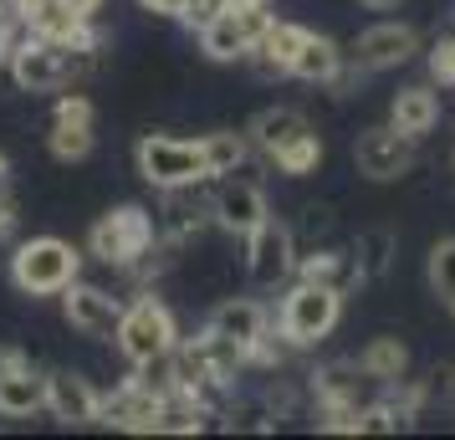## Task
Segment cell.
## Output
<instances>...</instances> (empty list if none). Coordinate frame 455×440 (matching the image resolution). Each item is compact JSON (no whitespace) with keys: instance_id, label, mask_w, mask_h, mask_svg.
I'll return each instance as SVG.
<instances>
[{"instance_id":"32","label":"cell","mask_w":455,"mask_h":440,"mask_svg":"<svg viewBox=\"0 0 455 440\" xmlns=\"http://www.w3.org/2000/svg\"><path fill=\"white\" fill-rule=\"evenodd\" d=\"M430 83L455 87V36H440V42L430 46Z\"/></svg>"},{"instance_id":"2","label":"cell","mask_w":455,"mask_h":440,"mask_svg":"<svg viewBox=\"0 0 455 440\" xmlns=\"http://www.w3.org/2000/svg\"><path fill=\"white\" fill-rule=\"evenodd\" d=\"M154 241H159V220H154V210H144V205H113V210H103V215L92 220V231H87V252L98 256L103 267L128 272V267L154 246Z\"/></svg>"},{"instance_id":"39","label":"cell","mask_w":455,"mask_h":440,"mask_svg":"<svg viewBox=\"0 0 455 440\" xmlns=\"http://www.w3.org/2000/svg\"><path fill=\"white\" fill-rule=\"evenodd\" d=\"M67 5H72L77 16H98V11H103L108 0H67Z\"/></svg>"},{"instance_id":"9","label":"cell","mask_w":455,"mask_h":440,"mask_svg":"<svg viewBox=\"0 0 455 440\" xmlns=\"http://www.w3.org/2000/svg\"><path fill=\"white\" fill-rule=\"evenodd\" d=\"M414 144H419V139L399 133L394 124L369 128V133H358V144H353V164H358V174H363V180L384 185V180H399V174H410Z\"/></svg>"},{"instance_id":"11","label":"cell","mask_w":455,"mask_h":440,"mask_svg":"<svg viewBox=\"0 0 455 440\" xmlns=\"http://www.w3.org/2000/svg\"><path fill=\"white\" fill-rule=\"evenodd\" d=\"M210 180H195V185H180V189H164V220H159V236H164L174 252H185L195 236L215 226V215H210Z\"/></svg>"},{"instance_id":"33","label":"cell","mask_w":455,"mask_h":440,"mask_svg":"<svg viewBox=\"0 0 455 440\" xmlns=\"http://www.w3.org/2000/svg\"><path fill=\"white\" fill-rule=\"evenodd\" d=\"M226 5H230V0H185V16H180V21H185L189 31H205Z\"/></svg>"},{"instance_id":"35","label":"cell","mask_w":455,"mask_h":440,"mask_svg":"<svg viewBox=\"0 0 455 440\" xmlns=\"http://www.w3.org/2000/svg\"><path fill=\"white\" fill-rule=\"evenodd\" d=\"M317 430H328V436H358V410H317Z\"/></svg>"},{"instance_id":"15","label":"cell","mask_w":455,"mask_h":440,"mask_svg":"<svg viewBox=\"0 0 455 440\" xmlns=\"http://www.w3.org/2000/svg\"><path fill=\"white\" fill-rule=\"evenodd\" d=\"M159 410H164V395L144 389L133 374H128L113 395H103V425L128 430V436H154V430H159Z\"/></svg>"},{"instance_id":"5","label":"cell","mask_w":455,"mask_h":440,"mask_svg":"<svg viewBox=\"0 0 455 440\" xmlns=\"http://www.w3.org/2000/svg\"><path fill=\"white\" fill-rule=\"evenodd\" d=\"M338 317H343V297L323 287V282H291V292L282 297V313H276V328L297 343V348H312V343H323V338L338 328Z\"/></svg>"},{"instance_id":"21","label":"cell","mask_w":455,"mask_h":440,"mask_svg":"<svg viewBox=\"0 0 455 440\" xmlns=\"http://www.w3.org/2000/svg\"><path fill=\"white\" fill-rule=\"evenodd\" d=\"M205 328L220 333V338H230V343H241V348H251V343L271 328V317H267V308H261L256 297H226V302L210 308Z\"/></svg>"},{"instance_id":"14","label":"cell","mask_w":455,"mask_h":440,"mask_svg":"<svg viewBox=\"0 0 455 440\" xmlns=\"http://www.w3.org/2000/svg\"><path fill=\"white\" fill-rule=\"evenodd\" d=\"M21 16L31 36H46L57 46H103V36L92 31V16H77L67 0H26Z\"/></svg>"},{"instance_id":"8","label":"cell","mask_w":455,"mask_h":440,"mask_svg":"<svg viewBox=\"0 0 455 440\" xmlns=\"http://www.w3.org/2000/svg\"><path fill=\"white\" fill-rule=\"evenodd\" d=\"M246 276L256 287H282L297 276V231L287 220H267L256 236H246Z\"/></svg>"},{"instance_id":"10","label":"cell","mask_w":455,"mask_h":440,"mask_svg":"<svg viewBox=\"0 0 455 440\" xmlns=\"http://www.w3.org/2000/svg\"><path fill=\"white\" fill-rule=\"evenodd\" d=\"M419 52V31L404 21H379L369 31H358L348 46V62L358 72H389V67H404Z\"/></svg>"},{"instance_id":"28","label":"cell","mask_w":455,"mask_h":440,"mask_svg":"<svg viewBox=\"0 0 455 440\" xmlns=\"http://www.w3.org/2000/svg\"><path fill=\"white\" fill-rule=\"evenodd\" d=\"M46 148H52L57 164H83L87 154H92V128L87 124H52Z\"/></svg>"},{"instance_id":"16","label":"cell","mask_w":455,"mask_h":440,"mask_svg":"<svg viewBox=\"0 0 455 440\" xmlns=\"http://www.w3.org/2000/svg\"><path fill=\"white\" fill-rule=\"evenodd\" d=\"M46 410L62 425H98L103 420V395L77 369H57V374H46Z\"/></svg>"},{"instance_id":"27","label":"cell","mask_w":455,"mask_h":440,"mask_svg":"<svg viewBox=\"0 0 455 440\" xmlns=\"http://www.w3.org/2000/svg\"><path fill=\"white\" fill-rule=\"evenodd\" d=\"M353 256H358L363 282H379L394 267V256H399V236L389 226H369V231H358V241H353Z\"/></svg>"},{"instance_id":"1","label":"cell","mask_w":455,"mask_h":440,"mask_svg":"<svg viewBox=\"0 0 455 440\" xmlns=\"http://www.w3.org/2000/svg\"><path fill=\"white\" fill-rule=\"evenodd\" d=\"M83 272V252L62 236H31L11 256V282L26 297H62Z\"/></svg>"},{"instance_id":"7","label":"cell","mask_w":455,"mask_h":440,"mask_svg":"<svg viewBox=\"0 0 455 440\" xmlns=\"http://www.w3.org/2000/svg\"><path fill=\"white\" fill-rule=\"evenodd\" d=\"M210 215H215V226H220L226 236L246 241V236H256L271 220L267 189L256 185V180L226 174V180H215V189H210Z\"/></svg>"},{"instance_id":"3","label":"cell","mask_w":455,"mask_h":440,"mask_svg":"<svg viewBox=\"0 0 455 440\" xmlns=\"http://www.w3.org/2000/svg\"><path fill=\"white\" fill-rule=\"evenodd\" d=\"M118 354L128 364H148V358H164L174 354V343H180V323L174 313L164 308V297L154 292H139L133 302H124V323H118Z\"/></svg>"},{"instance_id":"31","label":"cell","mask_w":455,"mask_h":440,"mask_svg":"<svg viewBox=\"0 0 455 440\" xmlns=\"http://www.w3.org/2000/svg\"><path fill=\"white\" fill-rule=\"evenodd\" d=\"M92 118H98V113H92V98H87V92H62L57 108H52V124H87L92 128Z\"/></svg>"},{"instance_id":"34","label":"cell","mask_w":455,"mask_h":440,"mask_svg":"<svg viewBox=\"0 0 455 440\" xmlns=\"http://www.w3.org/2000/svg\"><path fill=\"white\" fill-rule=\"evenodd\" d=\"M267 410H271V420H291V410H297V389H291L287 379H276V384H271L267 395Z\"/></svg>"},{"instance_id":"24","label":"cell","mask_w":455,"mask_h":440,"mask_svg":"<svg viewBox=\"0 0 455 440\" xmlns=\"http://www.w3.org/2000/svg\"><path fill=\"white\" fill-rule=\"evenodd\" d=\"M46 410V374H36L31 364L16 374H0V415L5 420H26Z\"/></svg>"},{"instance_id":"23","label":"cell","mask_w":455,"mask_h":440,"mask_svg":"<svg viewBox=\"0 0 455 440\" xmlns=\"http://www.w3.org/2000/svg\"><path fill=\"white\" fill-rule=\"evenodd\" d=\"M389 124L399 128V133H410V139H425V133L440 124V92H435L430 83L399 87L394 103H389Z\"/></svg>"},{"instance_id":"40","label":"cell","mask_w":455,"mask_h":440,"mask_svg":"<svg viewBox=\"0 0 455 440\" xmlns=\"http://www.w3.org/2000/svg\"><path fill=\"white\" fill-rule=\"evenodd\" d=\"M358 5H363V11H399L404 0H358Z\"/></svg>"},{"instance_id":"19","label":"cell","mask_w":455,"mask_h":440,"mask_svg":"<svg viewBox=\"0 0 455 440\" xmlns=\"http://www.w3.org/2000/svg\"><path fill=\"white\" fill-rule=\"evenodd\" d=\"M297 276L302 282H323V287H332L338 297H348L358 282H363V272H358V256H353V246H312V252H297Z\"/></svg>"},{"instance_id":"17","label":"cell","mask_w":455,"mask_h":440,"mask_svg":"<svg viewBox=\"0 0 455 440\" xmlns=\"http://www.w3.org/2000/svg\"><path fill=\"white\" fill-rule=\"evenodd\" d=\"M363 364L358 358H332V364H317L307 379V395L317 410H358V395H363Z\"/></svg>"},{"instance_id":"26","label":"cell","mask_w":455,"mask_h":440,"mask_svg":"<svg viewBox=\"0 0 455 440\" xmlns=\"http://www.w3.org/2000/svg\"><path fill=\"white\" fill-rule=\"evenodd\" d=\"M200 154H205L210 180H226V174H241V169L251 164V139L220 128V133H205V139H200Z\"/></svg>"},{"instance_id":"42","label":"cell","mask_w":455,"mask_h":440,"mask_svg":"<svg viewBox=\"0 0 455 440\" xmlns=\"http://www.w3.org/2000/svg\"><path fill=\"white\" fill-rule=\"evenodd\" d=\"M0 174H5V180H11V164H5V154H0Z\"/></svg>"},{"instance_id":"13","label":"cell","mask_w":455,"mask_h":440,"mask_svg":"<svg viewBox=\"0 0 455 440\" xmlns=\"http://www.w3.org/2000/svg\"><path fill=\"white\" fill-rule=\"evenodd\" d=\"M11 77L21 92H57V87H67V52L46 36H26L11 52Z\"/></svg>"},{"instance_id":"43","label":"cell","mask_w":455,"mask_h":440,"mask_svg":"<svg viewBox=\"0 0 455 440\" xmlns=\"http://www.w3.org/2000/svg\"><path fill=\"white\" fill-rule=\"evenodd\" d=\"M445 308H451V317H455V297H451V302H445Z\"/></svg>"},{"instance_id":"29","label":"cell","mask_w":455,"mask_h":440,"mask_svg":"<svg viewBox=\"0 0 455 440\" xmlns=\"http://www.w3.org/2000/svg\"><path fill=\"white\" fill-rule=\"evenodd\" d=\"M323 154H328V148H323V139H317V133H307L302 144L282 148V154H276L271 164L282 169L287 180H307V174H317V169H323Z\"/></svg>"},{"instance_id":"6","label":"cell","mask_w":455,"mask_h":440,"mask_svg":"<svg viewBox=\"0 0 455 440\" xmlns=\"http://www.w3.org/2000/svg\"><path fill=\"white\" fill-rule=\"evenodd\" d=\"M271 21H276L271 0H230L226 11L200 31V52L210 62H241V57H251V46L261 42V31Z\"/></svg>"},{"instance_id":"44","label":"cell","mask_w":455,"mask_h":440,"mask_svg":"<svg viewBox=\"0 0 455 440\" xmlns=\"http://www.w3.org/2000/svg\"><path fill=\"white\" fill-rule=\"evenodd\" d=\"M451 174H455V154H451Z\"/></svg>"},{"instance_id":"22","label":"cell","mask_w":455,"mask_h":440,"mask_svg":"<svg viewBox=\"0 0 455 440\" xmlns=\"http://www.w3.org/2000/svg\"><path fill=\"white\" fill-rule=\"evenodd\" d=\"M343 67H348V52L332 42V36L307 31V42H302L297 62H291V77H297V83H307V87H332L338 77H343Z\"/></svg>"},{"instance_id":"36","label":"cell","mask_w":455,"mask_h":440,"mask_svg":"<svg viewBox=\"0 0 455 440\" xmlns=\"http://www.w3.org/2000/svg\"><path fill=\"white\" fill-rule=\"evenodd\" d=\"M31 364V354L26 348H16V343H0V374H16V369H26Z\"/></svg>"},{"instance_id":"30","label":"cell","mask_w":455,"mask_h":440,"mask_svg":"<svg viewBox=\"0 0 455 440\" xmlns=\"http://www.w3.org/2000/svg\"><path fill=\"white\" fill-rule=\"evenodd\" d=\"M425 282H430V292L440 297V302H451V297H455V236H445V241H435V246H430Z\"/></svg>"},{"instance_id":"41","label":"cell","mask_w":455,"mask_h":440,"mask_svg":"<svg viewBox=\"0 0 455 440\" xmlns=\"http://www.w3.org/2000/svg\"><path fill=\"white\" fill-rule=\"evenodd\" d=\"M16 11H21L16 0H0V21H5V16H16Z\"/></svg>"},{"instance_id":"45","label":"cell","mask_w":455,"mask_h":440,"mask_svg":"<svg viewBox=\"0 0 455 440\" xmlns=\"http://www.w3.org/2000/svg\"><path fill=\"white\" fill-rule=\"evenodd\" d=\"M16 5H26V0H16Z\"/></svg>"},{"instance_id":"12","label":"cell","mask_w":455,"mask_h":440,"mask_svg":"<svg viewBox=\"0 0 455 440\" xmlns=\"http://www.w3.org/2000/svg\"><path fill=\"white\" fill-rule=\"evenodd\" d=\"M62 313L67 323L77 328L83 338H118V323H124V302L103 287H92V282H72L62 292Z\"/></svg>"},{"instance_id":"38","label":"cell","mask_w":455,"mask_h":440,"mask_svg":"<svg viewBox=\"0 0 455 440\" xmlns=\"http://www.w3.org/2000/svg\"><path fill=\"white\" fill-rule=\"evenodd\" d=\"M16 231V205H11V195H0V241Z\"/></svg>"},{"instance_id":"4","label":"cell","mask_w":455,"mask_h":440,"mask_svg":"<svg viewBox=\"0 0 455 440\" xmlns=\"http://www.w3.org/2000/svg\"><path fill=\"white\" fill-rule=\"evenodd\" d=\"M133 164L144 174V185H154L159 195L180 189V185H195V180H210L200 139H174V133H144L139 148H133Z\"/></svg>"},{"instance_id":"37","label":"cell","mask_w":455,"mask_h":440,"mask_svg":"<svg viewBox=\"0 0 455 440\" xmlns=\"http://www.w3.org/2000/svg\"><path fill=\"white\" fill-rule=\"evenodd\" d=\"M148 16H169V21H180L185 16V0H139Z\"/></svg>"},{"instance_id":"25","label":"cell","mask_w":455,"mask_h":440,"mask_svg":"<svg viewBox=\"0 0 455 440\" xmlns=\"http://www.w3.org/2000/svg\"><path fill=\"white\" fill-rule=\"evenodd\" d=\"M358 364H363V374L373 384H404V374H410V348H404V338L384 333L358 354Z\"/></svg>"},{"instance_id":"20","label":"cell","mask_w":455,"mask_h":440,"mask_svg":"<svg viewBox=\"0 0 455 440\" xmlns=\"http://www.w3.org/2000/svg\"><path fill=\"white\" fill-rule=\"evenodd\" d=\"M302 42H307V26H297V21H271L267 31H261V42L251 46L246 62L256 67L261 77H291V62H297Z\"/></svg>"},{"instance_id":"18","label":"cell","mask_w":455,"mask_h":440,"mask_svg":"<svg viewBox=\"0 0 455 440\" xmlns=\"http://www.w3.org/2000/svg\"><path fill=\"white\" fill-rule=\"evenodd\" d=\"M307 133H317V128H312L307 113H297V108H261V113L251 118V128H246L251 148H256L261 159H276L282 148L302 144Z\"/></svg>"}]
</instances>
